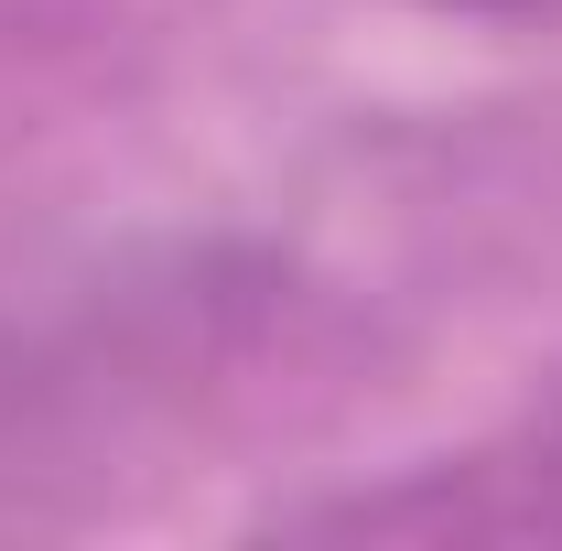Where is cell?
Listing matches in <instances>:
<instances>
[{"label":"cell","instance_id":"obj_1","mask_svg":"<svg viewBox=\"0 0 562 551\" xmlns=\"http://www.w3.org/2000/svg\"><path fill=\"white\" fill-rule=\"evenodd\" d=\"M347 530H497V541L541 530V541H562V401L476 465H443L401 497H357Z\"/></svg>","mask_w":562,"mask_h":551},{"label":"cell","instance_id":"obj_2","mask_svg":"<svg viewBox=\"0 0 562 551\" xmlns=\"http://www.w3.org/2000/svg\"><path fill=\"white\" fill-rule=\"evenodd\" d=\"M422 11H465V22H562V0H422Z\"/></svg>","mask_w":562,"mask_h":551}]
</instances>
